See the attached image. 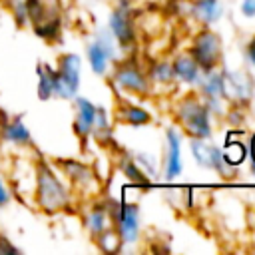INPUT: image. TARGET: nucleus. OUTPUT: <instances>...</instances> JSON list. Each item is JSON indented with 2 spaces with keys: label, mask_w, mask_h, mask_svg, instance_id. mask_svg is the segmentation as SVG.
I'll list each match as a JSON object with an SVG mask.
<instances>
[{
  "label": "nucleus",
  "mask_w": 255,
  "mask_h": 255,
  "mask_svg": "<svg viewBox=\"0 0 255 255\" xmlns=\"http://www.w3.org/2000/svg\"><path fill=\"white\" fill-rule=\"evenodd\" d=\"M191 58L197 62L201 72H211L219 66L223 50H221V38L211 30H201L191 44Z\"/></svg>",
  "instance_id": "obj_6"
},
{
  "label": "nucleus",
  "mask_w": 255,
  "mask_h": 255,
  "mask_svg": "<svg viewBox=\"0 0 255 255\" xmlns=\"http://www.w3.org/2000/svg\"><path fill=\"white\" fill-rule=\"evenodd\" d=\"M94 241H96L98 247H100L102 251H106V253H116V251L120 249V245H122L118 231H116V229H110V227H108L106 231H102L98 237H94Z\"/></svg>",
  "instance_id": "obj_24"
},
{
  "label": "nucleus",
  "mask_w": 255,
  "mask_h": 255,
  "mask_svg": "<svg viewBox=\"0 0 255 255\" xmlns=\"http://www.w3.org/2000/svg\"><path fill=\"white\" fill-rule=\"evenodd\" d=\"M24 6L32 34L48 44H56L62 38L64 26L62 0H24Z\"/></svg>",
  "instance_id": "obj_2"
},
{
  "label": "nucleus",
  "mask_w": 255,
  "mask_h": 255,
  "mask_svg": "<svg viewBox=\"0 0 255 255\" xmlns=\"http://www.w3.org/2000/svg\"><path fill=\"white\" fill-rule=\"evenodd\" d=\"M74 133L80 137V141H86L92 135V128H94V118H96V104L84 96H76L74 100Z\"/></svg>",
  "instance_id": "obj_11"
},
{
  "label": "nucleus",
  "mask_w": 255,
  "mask_h": 255,
  "mask_svg": "<svg viewBox=\"0 0 255 255\" xmlns=\"http://www.w3.org/2000/svg\"><path fill=\"white\" fill-rule=\"evenodd\" d=\"M12 253H22V249L0 231V255H12Z\"/></svg>",
  "instance_id": "obj_29"
},
{
  "label": "nucleus",
  "mask_w": 255,
  "mask_h": 255,
  "mask_svg": "<svg viewBox=\"0 0 255 255\" xmlns=\"http://www.w3.org/2000/svg\"><path fill=\"white\" fill-rule=\"evenodd\" d=\"M108 26H110V32L112 36L118 40V44L122 48H128L133 44V24H131V18H129V12H128V6L126 2H122L120 6H116L110 14V20H108Z\"/></svg>",
  "instance_id": "obj_12"
},
{
  "label": "nucleus",
  "mask_w": 255,
  "mask_h": 255,
  "mask_svg": "<svg viewBox=\"0 0 255 255\" xmlns=\"http://www.w3.org/2000/svg\"><path fill=\"white\" fill-rule=\"evenodd\" d=\"M118 118L124 124H128V126H143V124H147L151 120V116H149L147 110H143L139 106H131V104L120 106L118 108Z\"/></svg>",
  "instance_id": "obj_21"
},
{
  "label": "nucleus",
  "mask_w": 255,
  "mask_h": 255,
  "mask_svg": "<svg viewBox=\"0 0 255 255\" xmlns=\"http://www.w3.org/2000/svg\"><path fill=\"white\" fill-rule=\"evenodd\" d=\"M32 173H34V185H32L34 205L42 213L56 215L72 207L74 191L54 163H50L46 157H36Z\"/></svg>",
  "instance_id": "obj_1"
},
{
  "label": "nucleus",
  "mask_w": 255,
  "mask_h": 255,
  "mask_svg": "<svg viewBox=\"0 0 255 255\" xmlns=\"http://www.w3.org/2000/svg\"><path fill=\"white\" fill-rule=\"evenodd\" d=\"M16 199V191L14 187L10 185V181L0 173V211L2 209H8Z\"/></svg>",
  "instance_id": "obj_28"
},
{
  "label": "nucleus",
  "mask_w": 255,
  "mask_h": 255,
  "mask_svg": "<svg viewBox=\"0 0 255 255\" xmlns=\"http://www.w3.org/2000/svg\"><path fill=\"white\" fill-rule=\"evenodd\" d=\"M110 219L122 243H135L139 235V209L133 203H108Z\"/></svg>",
  "instance_id": "obj_7"
},
{
  "label": "nucleus",
  "mask_w": 255,
  "mask_h": 255,
  "mask_svg": "<svg viewBox=\"0 0 255 255\" xmlns=\"http://www.w3.org/2000/svg\"><path fill=\"white\" fill-rule=\"evenodd\" d=\"M112 82L128 94H145L149 88L147 76L133 64V62H122L116 66L112 74Z\"/></svg>",
  "instance_id": "obj_9"
},
{
  "label": "nucleus",
  "mask_w": 255,
  "mask_h": 255,
  "mask_svg": "<svg viewBox=\"0 0 255 255\" xmlns=\"http://www.w3.org/2000/svg\"><path fill=\"white\" fill-rule=\"evenodd\" d=\"M2 151H4V145H2V141H0V163H2Z\"/></svg>",
  "instance_id": "obj_34"
},
{
  "label": "nucleus",
  "mask_w": 255,
  "mask_h": 255,
  "mask_svg": "<svg viewBox=\"0 0 255 255\" xmlns=\"http://www.w3.org/2000/svg\"><path fill=\"white\" fill-rule=\"evenodd\" d=\"M36 96L42 102H48L54 98V80H56V68L48 62H38L36 68Z\"/></svg>",
  "instance_id": "obj_14"
},
{
  "label": "nucleus",
  "mask_w": 255,
  "mask_h": 255,
  "mask_svg": "<svg viewBox=\"0 0 255 255\" xmlns=\"http://www.w3.org/2000/svg\"><path fill=\"white\" fill-rule=\"evenodd\" d=\"M249 155H251V163H255V133L249 139Z\"/></svg>",
  "instance_id": "obj_33"
},
{
  "label": "nucleus",
  "mask_w": 255,
  "mask_h": 255,
  "mask_svg": "<svg viewBox=\"0 0 255 255\" xmlns=\"http://www.w3.org/2000/svg\"><path fill=\"white\" fill-rule=\"evenodd\" d=\"M245 145L243 143H239V141H231V143H227L225 145V149H223V155H225V159L231 163V165H239L243 159H245Z\"/></svg>",
  "instance_id": "obj_26"
},
{
  "label": "nucleus",
  "mask_w": 255,
  "mask_h": 255,
  "mask_svg": "<svg viewBox=\"0 0 255 255\" xmlns=\"http://www.w3.org/2000/svg\"><path fill=\"white\" fill-rule=\"evenodd\" d=\"M201 90L211 104H217V100L223 98V74L215 70L205 72V78L201 80Z\"/></svg>",
  "instance_id": "obj_20"
},
{
  "label": "nucleus",
  "mask_w": 255,
  "mask_h": 255,
  "mask_svg": "<svg viewBox=\"0 0 255 255\" xmlns=\"http://www.w3.org/2000/svg\"><path fill=\"white\" fill-rule=\"evenodd\" d=\"M191 153L195 157V161L201 165V167H209V169H215L217 173L221 175H233L235 171V165H231L225 155H223V149L215 147V145H207L203 139L199 137H193L191 143Z\"/></svg>",
  "instance_id": "obj_8"
},
{
  "label": "nucleus",
  "mask_w": 255,
  "mask_h": 255,
  "mask_svg": "<svg viewBox=\"0 0 255 255\" xmlns=\"http://www.w3.org/2000/svg\"><path fill=\"white\" fill-rule=\"evenodd\" d=\"M175 76H173V70H171V64L167 62H155L149 70V80L153 82H171Z\"/></svg>",
  "instance_id": "obj_25"
},
{
  "label": "nucleus",
  "mask_w": 255,
  "mask_h": 255,
  "mask_svg": "<svg viewBox=\"0 0 255 255\" xmlns=\"http://www.w3.org/2000/svg\"><path fill=\"white\" fill-rule=\"evenodd\" d=\"M175 116L179 124L183 126L185 133L189 137L207 139L211 135V124H209V108L199 102L193 96H185L175 106Z\"/></svg>",
  "instance_id": "obj_4"
},
{
  "label": "nucleus",
  "mask_w": 255,
  "mask_h": 255,
  "mask_svg": "<svg viewBox=\"0 0 255 255\" xmlns=\"http://www.w3.org/2000/svg\"><path fill=\"white\" fill-rule=\"evenodd\" d=\"M241 12H243V16L253 18L255 16V0H243L241 2Z\"/></svg>",
  "instance_id": "obj_30"
},
{
  "label": "nucleus",
  "mask_w": 255,
  "mask_h": 255,
  "mask_svg": "<svg viewBox=\"0 0 255 255\" xmlns=\"http://www.w3.org/2000/svg\"><path fill=\"white\" fill-rule=\"evenodd\" d=\"M54 98L74 100L82 84V58L76 52H64L56 60Z\"/></svg>",
  "instance_id": "obj_3"
},
{
  "label": "nucleus",
  "mask_w": 255,
  "mask_h": 255,
  "mask_svg": "<svg viewBox=\"0 0 255 255\" xmlns=\"http://www.w3.org/2000/svg\"><path fill=\"white\" fill-rule=\"evenodd\" d=\"M247 60H249V64L255 68V36L249 40V44H247Z\"/></svg>",
  "instance_id": "obj_32"
},
{
  "label": "nucleus",
  "mask_w": 255,
  "mask_h": 255,
  "mask_svg": "<svg viewBox=\"0 0 255 255\" xmlns=\"http://www.w3.org/2000/svg\"><path fill=\"white\" fill-rule=\"evenodd\" d=\"M112 48L110 42L106 38H96L94 42H90L86 46V56H88V64L92 68L94 74L104 76L110 68V58H112Z\"/></svg>",
  "instance_id": "obj_13"
},
{
  "label": "nucleus",
  "mask_w": 255,
  "mask_h": 255,
  "mask_svg": "<svg viewBox=\"0 0 255 255\" xmlns=\"http://www.w3.org/2000/svg\"><path fill=\"white\" fill-rule=\"evenodd\" d=\"M10 16L18 28H28V16L24 0H10Z\"/></svg>",
  "instance_id": "obj_27"
},
{
  "label": "nucleus",
  "mask_w": 255,
  "mask_h": 255,
  "mask_svg": "<svg viewBox=\"0 0 255 255\" xmlns=\"http://www.w3.org/2000/svg\"><path fill=\"white\" fill-rule=\"evenodd\" d=\"M167 135V159H165V177L173 179L181 173V147H179V133L169 128Z\"/></svg>",
  "instance_id": "obj_17"
},
{
  "label": "nucleus",
  "mask_w": 255,
  "mask_h": 255,
  "mask_svg": "<svg viewBox=\"0 0 255 255\" xmlns=\"http://www.w3.org/2000/svg\"><path fill=\"white\" fill-rule=\"evenodd\" d=\"M0 141L4 147L18 151L34 149V137L24 116L0 110Z\"/></svg>",
  "instance_id": "obj_5"
},
{
  "label": "nucleus",
  "mask_w": 255,
  "mask_h": 255,
  "mask_svg": "<svg viewBox=\"0 0 255 255\" xmlns=\"http://www.w3.org/2000/svg\"><path fill=\"white\" fill-rule=\"evenodd\" d=\"M112 131V126H110V118H108V112L106 108L98 106L96 108V118H94V128H92V135L98 137V139H104L108 137Z\"/></svg>",
  "instance_id": "obj_23"
},
{
  "label": "nucleus",
  "mask_w": 255,
  "mask_h": 255,
  "mask_svg": "<svg viewBox=\"0 0 255 255\" xmlns=\"http://www.w3.org/2000/svg\"><path fill=\"white\" fill-rule=\"evenodd\" d=\"M110 223H112L110 211H108V205H104V203H94L84 215V227L88 229V233L92 237H98L102 231H106L110 227Z\"/></svg>",
  "instance_id": "obj_15"
},
{
  "label": "nucleus",
  "mask_w": 255,
  "mask_h": 255,
  "mask_svg": "<svg viewBox=\"0 0 255 255\" xmlns=\"http://www.w3.org/2000/svg\"><path fill=\"white\" fill-rule=\"evenodd\" d=\"M191 12L193 16L203 22V24H213L219 20V16L223 14V8L219 4V0H195L191 4Z\"/></svg>",
  "instance_id": "obj_19"
},
{
  "label": "nucleus",
  "mask_w": 255,
  "mask_h": 255,
  "mask_svg": "<svg viewBox=\"0 0 255 255\" xmlns=\"http://www.w3.org/2000/svg\"><path fill=\"white\" fill-rule=\"evenodd\" d=\"M120 169H122V173H124L129 181H133V183H137V185H147V183H149V179L145 177V173L137 167V163H135L133 157H129V155H124V157L120 159Z\"/></svg>",
  "instance_id": "obj_22"
},
{
  "label": "nucleus",
  "mask_w": 255,
  "mask_h": 255,
  "mask_svg": "<svg viewBox=\"0 0 255 255\" xmlns=\"http://www.w3.org/2000/svg\"><path fill=\"white\" fill-rule=\"evenodd\" d=\"M54 165L58 167V171L62 173V177L68 181L70 187L76 189H88L90 185L96 183V173L94 169L80 161V159H72V157H64V159H56Z\"/></svg>",
  "instance_id": "obj_10"
},
{
  "label": "nucleus",
  "mask_w": 255,
  "mask_h": 255,
  "mask_svg": "<svg viewBox=\"0 0 255 255\" xmlns=\"http://www.w3.org/2000/svg\"><path fill=\"white\" fill-rule=\"evenodd\" d=\"M223 74V96L227 98H243L251 96V82L241 72H221Z\"/></svg>",
  "instance_id": "obj_16"
},
{
  "label": "nucleus",
  "mask_w": 255,
  "mask_h": 255,
  "mask_svg": "<svg viewBox=\"0 0 255 255\" xmlns=\"http://www.w3.org/2000/svg\"><path fill=\"white\" fill-rule=\"evenodd\" d=\"M137 159H139V163H141V165H145V167H147V171H149V173H153V171H155V161H153V157H149V155H145V153H137Z\"/></svg>",
  "instance_id": "obj_31"
},
{
  "label": "nucleus",
  "mask_w": 255,
  "mask_h": 255,
  "mask_svg": "<svg viewBox=\"0 0 255 255\" xmlns=\"http://www.w3.org/2000/svg\"><path fill=\"white\" fill-rule=\"evenodd\" d=\"M251 171H253V173H255V163H251Z\"/></svg>",
  "instance_id": "obj_35"
},
{
  "label": "nucleus",
  "mask_w": 255,
  "mask_h": 255,
  "mask_svg": "<svg viewBox=\"0 0 255 255\" xmlns=\"http://www.w3.org/2000/svg\"><path fill=\"white\" fill-rule=\"evenodd\" d=\"M171 70H173V76L185 84H195V82H199V76H201V70H199L197 62L191 58V54L177 56L171 62Z\"/></svg>",
  "instance_id": "obj_18"
}]
</instances>
